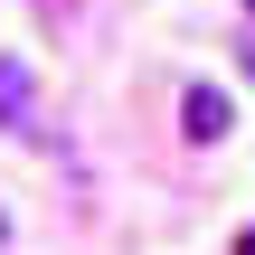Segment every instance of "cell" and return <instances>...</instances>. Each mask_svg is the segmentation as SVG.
<instances>
[{"label":"cell","mask_w":255,"mask_h":255,"mask_svg":"<svg viewBox=\"0 0 255 255\" xmlns=\"http://www.w3.org/2000/svg\"><path fill=\"white\" fill-rule=\"evenodd\" d=\"M237 255H255V227H246V237H237Z\"/></svg>","instance_id":"cell-4"},{"label":"cell","mask_w":255,"mask_h":255,"mask_svg":"<svg viewBox=\"0 0 255 255\" xmlns=\"http://www.w3.org/2000/svg\"><path fill=\"white\" fill-rule=\"evenodd\" d=\"M0 123H28V76H19V57H0Z\"/></svg>","instance_id":"cell-2"},{"label":"cell","mask_w":255,"mask_h":255,"mask_svg":"<svg viewBox=\"0 0 255 255\" xmlns=\"http://www.w3.org/2000/svg\"><path fill=\"white\" fill-rule=\"evenodd\" d=\"M246 9H255V0H246Z\"/></svg>","instance_id":"cell-5"},{"label":"cell","mask_w":255,"mask_h":255,"mask_svg":"<svg viewBox=\"0 0 255 255\" xmlns=\"http://www.w3.org/2000/svg\"><path fill=\"white\" fill-rule=\"evenodd\" d=\"M227 123H237V114H227L218 85H189V95H180V132H189V142H227Z\"/></svg>","instance_id":"cell-1"},{"label":"cell","mask_w":255,"mask_h":255,"mask_svg":"<svg viewBox=\"0 0 255 255\" xmlns=\"http://www.w3.org/2000/svg\"><path fill=\"white\" fill-rule=\"evenodd\" d=\"M38 9H47V19H76V0H38Z\"/></svg>","instance_id":"cell-3"}]
</instances>
